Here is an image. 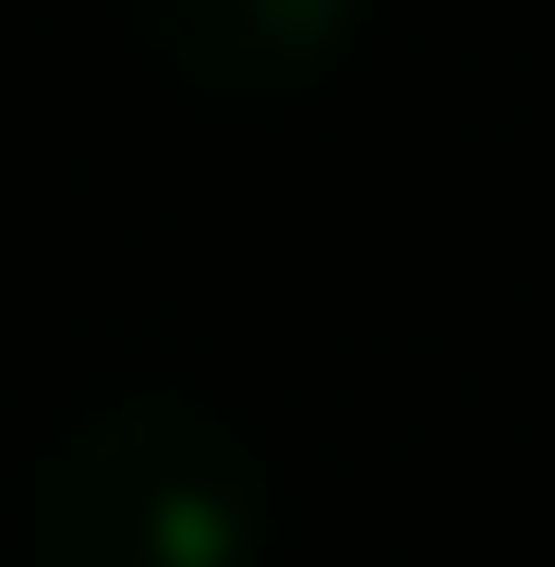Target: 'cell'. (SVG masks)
<instances>
[{
  "label": "cell",
  "instance_id": "1",
  "mask_svg": "<svg viewBox=\"0 0 555 567\" xmlns=\"http://www.w3.org/2000/svg\"><path fill=\"white\" fill-rule=\"evenodd\" d=\"M266 458L194 399H133L85 423L37 495L49 567H266Z\"/></svg>",
  "mask_w": 555,
  "mask_h": 567
},
{
  "label": "cell",
  "instance_id": "2",
  "mask_svg": "<svg viewBox=\"0 0 555 567\" xmlns=\"http://www.w3.org/2000/svg\"><path fill=\"white\" fill-rule=\"evenodd\" d=\"M121 12L169 73L218 97H302L362 24V0H121Z\"/></svg>",
  "mask_w": 555,
  "mask_h": 567
}]
</instances>
